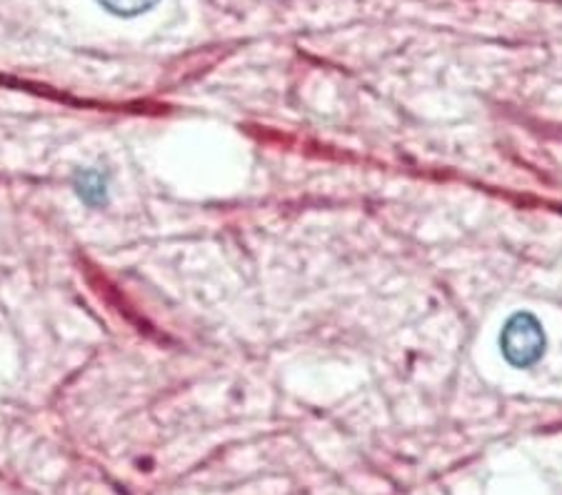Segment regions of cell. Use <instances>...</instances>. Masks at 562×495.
<instances>
[{
	"label": "cell",
	"instance_id": "cell-2",
	"mask_svg": "<svg viewBox=\"0 0 562 495\" xmlns=\"http://www.w3.org/2000/svg\"><path fill=\"white\" fill-rule=\"evenodd\" d=\"M98 3H101L108 13L121 15V18H133L150 11L158 0H98Z\"/></svg>",
	"mask_w": 562,
	"mask_h": 495
},
{
	"label": "cell",
	"instance_id": "cell-3",
	"mask_svg": "<svg viewBox=\"0 0 562 495\" xmlns=\"http://www.w3.org/2000/svg\"><path fill=\"white\" fill-rule=\"evenodd\" d=\"M78 195L83 198V201L90 203V205L105 201V185H103L101 176H98V173H83V176H80V180H78Z\"/></svg>",
	"mask_w": 562,
	"mask_h": 495
},
{
	"label": "cell",
	"instance_id": "cell-1",
	"mask_svg": "<svg viewBox=\"0 0 562 495\" xmlns=\"http://www.w3.org/2000/svg\"><path fill=\"white\" fill-rule=\"evenodd\" d=\"M546 330H542L540 320L532 313L520 311L510 315L501 333V348L503 356L515 368H530L538 363L546 353Z\"/></svg>",
	"mask_w": 562,
	"mask_h": 495
}]
</instances>
